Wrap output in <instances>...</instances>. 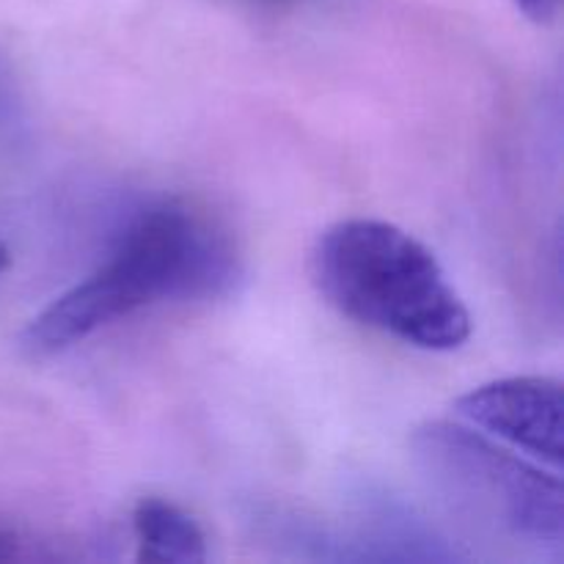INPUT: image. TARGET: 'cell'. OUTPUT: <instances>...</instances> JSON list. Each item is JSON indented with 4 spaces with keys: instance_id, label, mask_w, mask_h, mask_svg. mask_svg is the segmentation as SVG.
I'll use <instances>...</instances> for the list:
<instances>
[{
    "instance_id": "cell-3",
    "label": "cell",
    "mask_w": 564,
    "mask_h": 564,
    "mask_svg": "<svg viewBox=\"0 0 564 564\" xmlns=\"http://www.w3.org/2000/svg\"><path fill=\"white\" fill-rule=\"evenodd\" d=\"M411 452L435 494L468 521L527 543H562V471L523 460L466 422H427Z\"/></svg>"
},
{
    "instance_id": "cell-4",
    "label": "cell",
    "mask_w": 564,
    "mask_h": 564,
    "mask_svg": "<svg viewBox=\"0 0 564 564\" xmlns=\"http://www.w3.org/2000/svg\"><path fill=\"white\" fill-rule=\"evenodd\" d=\"M455 413L479 433L562 471L564 397L556 378H505L468 391Z\"/></svg>"
},
{
    "instance_id": "cell-7",
    "label": "cell",
    "mask_w": 564,
    "mask_h": 564,
    "mask_svg": "<svg viewBox=\"0 0 564 564\" xmlns=\"http://www.w3.org/2000/svg\"><path fill=\"white\" fill-rule=\"evenodd\" d=\"M516 6L527 20L538 22V25H551L560 17L562 0H516Z\"/></svg>"
},
{
    "instance_id": "cell-2",
    "label": "cell",
    "mask_w": 564,
    "mask_h": 564,
    "mask_svg": "<svg viewBox=\"0 0 564 564\" xmlns=\"http://www.w3.org/2000/svg\"><path fill=\"white\" fill-rule=\"evenodd\" d=\"M312 281L336 312L402 345L449 352L471 336V314L435 253L389 220L328 226L314 242Z\"/></svg>"
},
{
    "instance_id": "cell-9",
    "label": "cell",
    "mask_w": 564,
    "mask_h": 564,
    "mask_svg": "<svg viewBox=\"0 0 564 564\" xmlns=\"http://www.w3.org/2000/svg\"><path fill=\"white\" fill-rule=\"evenodd\" d=\"M9 264V251H6V246H0V270Z\"/></svg>"
},
{
    "instance_id": "cell-6",
    "label": "cell",
    "mask_w": 564,
    "mask_h": 564,
    "mask_svg": "<svg viewBox=\"0 0 564 564\" xmlns=\"http://www.w3.org/2000/svg\"><path fill=\"white\" fill-rule=\"evenodd\" d=\"M20 105L22 99L20 91H17L14 75H11L9 64L0 58V130L14 124L17 116H20Z\"/></svg>"
},
{
    "instance_id": "cell-8",
    "label": "cell",
    "mask_w": 564,
    "mask_h": 564,
    "mask_svg": "<svg viewBox=\"0 0 564 564\" xmlns=\"http://www.w3.org/2000/svg\"><path fill=\"white\" fill-rule=\"evenodd\" d=\"M25 556V538L17 527L0 521V562H14Z\"/></svg>"
},
{
    "instance_id": "cell-1",
    "label": "cell",
    "mask_w": 564,
    "mask_h": 564,
    "mask_svg": "<svg viewBox=\"0 0 564 564\" xmlns=\"http://www.w3.org/2000/svg\"><path fill=\"white\" fill-rule=\"evenodd\" d=\"M240 275V253L215 220L174 198L149 204L97 270L25 325L20 345L33 358L55 356L154 303L229 295Z\"/></svg>"
},
{
    "instance_id": "cell-5",
    "label": "cell",
    "mask_w": 564,
    "mask_h": 564,
    "mask_svg": "<svg viewBox=\"0 0 564 564\" xmlns=\"http://www.w3.org/2000/svg\"><path fill=\"white\" fill-rule=\"evenodd\" d=\"M138 562H207L204 529L182 507L165 499H141L132 510Z\"/></svg>"
}]
</instances>
